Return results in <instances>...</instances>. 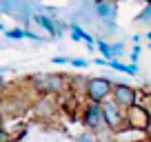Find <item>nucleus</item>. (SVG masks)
Masks as SVG:
<instances>
[{
  "label": "nucleus",
  "instance_id": "nucleus-1",
  "mask_svg": "<svg viewBox=\"0 0 151 142\" xmlns=\"http://www.w3.org/2000/svg\"><path fill=\"white\" fill-rule=\"evenodd\" d=\"M71 78H67L65 73H38L31 78V85L36 87V91L40 95H56L65 93L71 89Z\"/></svg>",
  "mask_w": 151,
  "mask_h": 142
},
{
  "label": "nucleus",
  "instance_id": "nucleus-2",
  "mask_svg": "<svg viewBox=\"0 0 151 142\" xmlns=\"http://www.w3.org/2000/svg\"><path fill=\"white\" fill-rule=\"evenodd\" d=\"M111 91H113V82L109 78H89L85 85V95L89 102L102 104L104 100L111 98Z\"/></svg>",
  "mask_w": 151,
  "mask_h": 142
},
{
  "label": "nucleus",
  "instance_id": "nucleus-3",
  "mask_svg": "<svg viewBox=\"0 0 151 142\" xmlns=\"http://www.w3.org/2000/svg\"><path fill=\"white\" fill-rule=\"evenodd\" d=\"M82 124H85L87 131H109L107 129V118H104V111H102V104L98 102H89L85 107V113H82Z\"/></svg>",
  "mask_w": 151,
  "mask_h": 142
},
{
  "label": "nucleus",
  "instance_id": "nucleus-4",
  "mask_svg": "<svg viewBox=\"0 0 151 142\" xmlns=\"http://www.w3.org/2000/svg\"><path fill=\"white\" fill-rule=\"evenodd\" d=\"M102 111H104V118H107L109 133H120L124 127H127V115H124V109H120L111 98L102 102Z\"/></svg>",
  "mask_w": 151,
  "mask_h": 142
},
{
  "label": "nucleus",
  "instance_id": "nucleus-5",
  "mask_svg": "<svg viewBox=\"0 0 151 142\" xmlns=\"http://www.w3.org/2000/svg\"><path fill=\"white\" fill-rule=\"evenodd\" d=\"M124 115H127V127L129 129H136V131L147 133V129H149V124H151V111L147 109V107L133 104L131 109L124 111Z\"/></svg>",
  "mask_w": 151,
  "mask_h": 142
},
{
  "label": "nucleus",
  "instance_id": "nucleus-6",
  "mask_svg": "<svg viewBox=\"0 0 151 142\" xmlns=\"http://www.w3.org/2000/svg\"><path fill=\"white\" fill-rule=\"evenodd\" d=\"M111 100L118 104L120 109H131L133 104H138V91L133 89L131 85H124V82H118L113 85V91H111Z\"/></svg>",
  "mask_w": 151,
  "mask_h": 142
},
{
  "label": "nucleus",
  "instance_id": "nucleus-7",
  "mask_svg": "<svg viewBox=\"0 0 151 142\" xmlns=\"http://www.w3.org/2000/svg\"><path fill=\"white\" fill-rule=\"evenodd\" d=\"M93 11L98 14V18L102 22H116V18H118V5H116V0H96Z\"/></svg>",
  "mask_w": 151,
  "mask_h": 142
},
{
  "label": "nucleus",
  "instance_id": "nucleus-8",
  "mask_svg": "<svg viewBox=\"0 0 151 142\" xmlns=\"http://www.w3.org/2000/svg\"><path fill=\"white\" fill-rule=\"evenodd\" d=\"M33 22H38L49 36H53V38H62L65 27L58 22V18H49V16H45V14H36V16H33Z\"/></svg>",
  "mask_w": 151,
  "mask_h": 142
},
{
  "label": "nucleus",
  "instance_id": "nucleus-9",
  "mask_svg": "<svg viewBox=\"0 0 151 142\" xmlns=\"http://www.w3.org/2000/svg\"><path fill=\"white\" fill-rule=\"evenodd\" d=\"M69 33H71V38H73V40H82V42H87V47H93V44H96V40L91 38L82 27H78L76 22H69Z\"/></svg>",
  "mask_w": 151,
  "mask_h": 142
},
{
  "label": "nucleus",
  "instance_id": "nucleus-10",
  "mask_svg": "<svg viewBox=\"0 0 151 142\" xmlns=\"http://www.w3.org/2000/svg\"><path fill=\"white\" fill-rule=\"evenodd\" d=\"M109 67L116 71H122V73H127V76H136L138 73V65H133V62H118V60H109Z\"/></svg>",
  "mask_w": 151,
  "mask_h": 142
},
{
  "label": "nucleus",
  "instance_id": "nucleus-11",
  "mask_svg": "<svg viewBox=\"0 0 151 142\" xmlns=\"http://www.w3.org/2000/svg\"><path fill=\"white\" fill-rule=\"evenodd\" d=\"M96 44H98V51L102 53V58H107V60H116L113 47H111L109 42H104V40H96Z\"/></svg>",
  "mask_w": 151,
  "mask_h": 142
},
{
  "label": "nucleus",
  "instance_id": "nucleus-12",
  "mask_svg": "<svg viewBox=\"0 0 151 142\" xmlns=\"http://www.w3.org/2000/svg\"><path fill=\"white\" fill-rule=\"evenodd\" d=\"M5 38H7V40H22V38H24V29H22V27L7 29V31H5Z\"/></svg>",
  "mask_w": 151,
  "mask_h": 142
},
{
  "label": "nucleus",
  "instance_id": "nucleus-13",
  "mask_svg": "<svg viewBox=\"0 0 151 142\" xmlns=\"http://www.w3.org/2000/svg\"><path fill=\"white\" fill-rule=\"evenodd\" d=\"M76 142H100V140H98V133L87 131V129H85V131L78 136V140H76Z\"/></svg>",
  "mask_w": 151,
  "mask_h": 142
},
{
  "label": "nucleus",
  "instance_id": "nucleus-14",
  "mask_svg": "<svg viewBox=\"0 0 151 142\" xmlns=\"http://www.w3.org/2000/svg\"><path fill=\"white\" fill-rule=\"evenodd\" d=\"M71 67H76V69H87V67H89V60H82V58H71Z\"/></svg>",
  "mask_w": 151,
  "mask_h": 142
},
{
  "label": "nucleus",
  "instance_id": "nucleus-15",
  "mask_svg": "<svg viewBox=\"0 0 151 142\" xmlns=\"http://www.w3.org/2000/svg\"><path fill=\"white\" fill-rule=\"evenodd\" d=\"M24 38H27V40H38V42H45L42 36H38L36 31H29V29H24Z\"/></svg>",
  "mask_w": 151,
  "mask_h": 142
},
{
  "label": "nucleus",
  "instance_id": "nucleus-16",
  "mask_svg": "<svg viewBox=\"0 0 151 142\" xmlns=\"http://www.w3.org/2000/svg\"><path fill=\"white\" fill-rule=\"evenodd\" d=\"M51 62H53V65H71V58H67V56H56V58H51Z\"/></svg>",
  "mask_w": 151,
  "mask_h": 142
},
{
  "label": "nucleus",
  "instance_id": "nucleus-17",
  "mask_svg": "<svg viewBox=\"0 0 151 142\" xmlns=\"http://www.w3.org/2000/svg\"><path fill=\"white\" fill-rule=\"evenodd\" d=\"M111 47H113V53H116V58L122 56V51H124V42H113Z\"/></svg>",
  "mask_w": 151,
  "mask_h": 142
},
{
  "label": "nucleus",
  "instance_id": "nucleus-18",
  "mask_svg": "<svg viewBox=\"0 0 151 142\" xmlns=\"http://www.w3.org/2000/svg\"><path fill=\"white\" fill-rule=\"evenodd\" d=\"M5 124H2V115H0V142H2V140H5Z\"/></svg>",
  "mask_w": 151,
  "mask_h": 142
},
{
  "label": "nucleus",
  "instance_id": "nucleus-19",
  "mask_svg": "<svg viewBox=\"0 0 151 142\" xmlns=\"http://www.w3.org/2000/svg\"><path fill=\"white\" fill-rule=\"evenodd\" d=\"M147 138H149V142H151V124H149V129H147Z\"/></svg>",
  "mask_w": 151,
  "mask_h": 142
},
{
  "label": "nucleus",
  "instance_id": "nucleus-20",
  "mask_svg": "<svg viewBox=\"0 0 151 142\" xmlns=\"http://www.w3.org/2000/svg\"><path fill=\"white\" fill-rule=\"evenodd\" d=\"M147 40H149V42H151V29H149V31H147Z\"/></svg>",
  "mask_w": 151,
  "mask_h": 142
},
{
  "label": "nucleus",
  "instance_id": "nucleus-21",
  "mask_svg": "<svg viewBox=\"0 0 151 142\" xmlns=\"http://www.w3.org/2000/svg\"><path fill=\"white\" fill-rule=\"evenodd\" d=\"M0 31H2V33H5V31H7V29H5V24H2V22H0Z\"/></svg>",
  "mask_w": 151,
  "mask_h": 142
},
{
  "label": "nucleus",
  "instance_id": "nucleus-22",
  "mask_svg": "<svg viewBox=\"0 0 151 142\" xmlns=\"http://www.w3.org/2000/svg\"><path fill=\"white\" fill-rule=\"evenodd\" d=\"M2 89H5V85H2V80H0V93H2Z\"/></svg>",
  "mask_w": 151,
  "mask_h": 142
},
{
  "label": "nucleus",
  "instance_id": "nucleus-23",
  "mask_svg": "<svg viewBox=\"0 0 151 142\" xmlns=\"http://www.w3.org/2000/svg\"><path fill=\"white\" fill-rule=\"evenodd\" d=\"M129 142H140V140H129Z\"/></svg>",
  "mask_w": 151,
  "mask_h": 142
}]
</instances>
